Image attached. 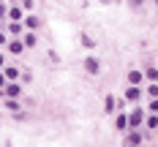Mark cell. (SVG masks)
Instances as JSON below:
<instances>
[{
    "instance_id": "obj_1",
    "label": "cell",
    "mask_w": 158,
    "mask_h": 147,
    "mask_svg": "<svg viewBox=\"0 0 158 147\" xmlns=\"http://www.w3.org/2000/svg\"><path fill=\"white\" fill-rule=\"evenodd\" d=\"M144 117H147L144 109H134V112L128 114V128H139V125L144 123Z\"/></svg>"
},
{
    "instance_id": "obj_2",
    "label": "cell",
    "mask_w": 158,
    "mask_h": 147,
    "mask_svg": "<svg viewBox=\"0 0 158 147\" xmlns=\"http://www.w3.org/2000/svg\"><path fill=\"white\" fill-rule=\"evenodd\" d=\"M3 96H6V98H19V96H22V87H19L16 82H6V87H3Z\"/></svg>"
},
{
    "instance_id": "obj_3",
    "label": "cell",
    "mask_w": 158,
    "mask_h": 147,
    "mask_svg": "<svg viewBox=\"0 0 158 147\" xmlns=\"http://www.w3.org/2000/svg\"><path fill=\"white\" fill-rule=\"evenodd\" d=\"M142 142H144V136H142V131H139V128L128 131V136H126V145H128V147H134V145H142Z\"/></svg>"
},
{
    "instance_id": "obj_4",
    "label": "cell",
    "mask_w": 158,
    "mask_h": 147,
    "mask_svg": "<svg viewBox=\"0 0 158 147\" xmlns=\"http://www.w3.org/2000/svg\"><path fill=\"white\" fill-rule=\"evenodd\" d=\"M6 49H8L11 55H22V52H25V41H19V38H11V41L6 44Z\"/></svg>"
},
{
    "instance_id": "obj_5",
    "label": "cell",
    "mask_w": 158,
    "mask_h": 147,
    "mask_svg": "<svg viewBox=\"0 0 158 147\" xmlns=\"http://www.w3.org/2000/svg\"><path fill=\"white\" fill-rule=\"evenodd\" d=\"M142 87H139V84H131V87H128L126 90V101H139V98H142Z\"/></svg>"
},
{
    "instance_id": "obj_6",
    "label": "cell",
    "mask_w": 158,
    "mask_h": 147,
    "mask_svg": "<svg viewBox=\"0 0 158 147\" xmlns=\"http://www.w3.org/2000/svg\"><path fill=\"white\" fill-rule=\"evenodd\" d=\"M85 71L95 76V74H101V63H98L95 57H87V60H85Z\"/></svg>"
},
{
    "instance_id": "obj_7",
    "label": "cell",
    "mask_w": 158,
    "mask_h": 147,
    "mask_svg": "<svg viewBox=\"0 0 158 147\" xmlns=\"http://www.w3.org/2000/svg\"><path fill=\"white\" fill-rule=\"evenodd\" d=\"M3 74H6V79H8V82H16V79H19V68H14V65L3 68Z\"/></svg>"
},
{
    "instance_id": "obj_8",
    "label": "cell",
    "mask_w": 158,
    "mask_h": 147,
    "mask_svg": "<svg viewBox=\"0 0 158 147\" xmlns=\"http://www.w3.org/2000/svg\"><path fill=\"white\" fill-rule=\"evenodd\" d=\"M8 19H11V22H22V8H19V6H11V8H8Z\"/></svg>"
},
{
    "instance_id": "obj_9",
    "label": "cell",
    "mask_w": 158,
    "mask_h": 147,
    "mask_svg": "<svg viewBox=\"0 0 158 147\" xmlns=\"http://www.w3.org/2000/svg\"><path fill=\"white\" fill-rule=\"evenodd\" d=\"M114 125H117L120 131H128V114L120 112V114H117V120H114Z\"/></svg>"
},
{
    "instance_id": "obj_10",
    "label": "cell",
    "mask_w": 158,
    "mask_h": 147,
    "mask_svg": "<svg viewBox=\"0 0 158 147\" xmlns=\"http://www.w3.org/2000/svg\"><path fill=\"white\" fill-rule=\"evenodd\" d=\"M128 82H131V84H142L144 74H142V71H131V74H128Z\"/></svg>"
},
{
    "instance_id": "obj_11",
    "label": "cell",
    "mask_w": 158,
    "mask_h": 147,
    "mask_svg": "<svg viewBox=\"0 0 158 147\" xmlns=\"http://www.w3.org/2000/svg\"><path fill=\"white\" fill-rule=\"evenodd\" d=\"M144 123H147V131H156L158 128V114H147Z\"/></svg>"
},
{
    "instance_id": "obj_12",
    "label": "cell",
    "mask_w": 158,
    "mask_h": 147,
    "mask_svg": "<svg viewBox=\"0 0 158 147\" xmlns=\"http://www.w3.org/2000/svg\"><path fill=\"white\" fill-rule=\"evenodd\" d=\"M144 93H147V98H158V84H156V82H150V84L144 87Z\"/></svg>"
},
{
    "instance_id": "obj_13",
    "label": "cell",
    "mask_w": 158,
    "mask_h": 147,
    "mask_svg": "<svg viewBox=\"0 0 158 147\" xmlns=\"http://www.w3.org/2000/svg\"><path fill=\"white\" fill-rule=\"evenodd\" d=\"M22 30H25V25H22V22H11V25H8V33H11V35H19Z\"/></svg>"
},
{
    "instance_id": "obj_14",
    "label": "cell",
    "mask_w": 158,
    "mask_h": 147,
    "mask_svg": "<svg viewBox=\"0 0 158 147\" xmlns=\"http://www.w3.org/2000/svg\"><path fill=\"white\" fill-rule=\"evenodd\" d=\"M25 27H27V30H38V19H35V16H27V19H25Z\"/></svg>"
},
{
    "instance_id": "obj_15",
    "label": "cell",
    "mask_w": 158,
    "mask_h": 147,
    "mask_svg": "<svg viewBox=\"0 0 158 147\" xmlns=\"http://www.w3.org/2000/svg\"><path fill=\"white\" fill-rule=\"evenodd\" d=\"M144 79L147 82H158V68H147V71H144Z\"/></svg>"
},
{
    "instance_id": "obj_16",
    "label": "cell",
    "mask_w": 158,
    "mask_h": 147,
    "mask_svg": "<svg viewBox=\"0 0 158 147\" xmlns=\"http://www.w3.org/2000/svg\"><path fill=\"white\" fill-rule=\"evenodd\" d=\"M35 41H38V38H35V33H27V35H25V47H35Z\"/></svg>"
},
{
    "instance_id": "obj_17",
    "label": "cell",
    "mask_w": 158,
    "mask_h": 147,
    "mask_svg": "<svg viewBox=\"0 0 158 147\" xmlns=\"http://www.w3.org/2000/svg\"><path fill=\"white\" fill-rule=\"evenodd\" d=\"M104 109H106V112H114V98H112V96H106V101H104Z\"/></svg>"
},
{
    "instance_id": "obj_18",
    "label": "cell",
    "mask_w": 158,
    "mask_h": 147,
    "mask_svg": "<svg viewBox=\"0 0 158 147\" xmlns=\"http://www.w3.org/2000/svg\"><path fill=\"white\" fill-rule=\"evenodd\" d=\"M8 109H11V112H16V109H19V104H16V98H8Z\"/></svg>"
},
{
    "instance_id": "obj_19",
    "label": "cell",
    "mask_w": 158,
    "mask_h": 147,
    "mask_svg": "<svg viewBox=\"0 0 158 147\" xmlns=\"http://www.w3.org/2000/svg\"><path fill=\"white\" fill-rule=\"evenodd\" d=\"M6 82H8V79H6V74H0V96H3V87H6Z\"/></svg>"
},
{
    "instance_id": "obj_20",
    "label": "cell",
    "mask_w": 158,
    "mask_h": 147,
    "mask_svg": "<svg viewBox=\"0 0 158 147\" xmlns=\"http://www.w3.org/2000/svg\"><path fill=\"white\" fill-rule=\"evenodd\" d=\"M150 112H158V98H153V101H150Z\"/></svg>"
},
{
    "instance_id": "obj_21",
    "label": "cell",
    "mask_w": 158,
    "mask_h": 147,
    "mask_svg": "<svg viewBox=\"0 0 158 147\" xmlns=\"http://www.w3.org/2000/svg\"><path fill=\"white\" fill-rule=\"evenodd\" d=\"M22 8H27V11H30V8H33V0H22Z\"/></svg>"
},
{
    "instance_id": "obj_22",
    "label": "cell",
    "mask_w": 158,
    "mask_h": 147,
    "mask_svg": "<svg viewBox=\"0 0 158 147\" xmlns=\"http://www.w3.org/2000/svg\"><path fill=\"white\" fill-rule=\"evenodd\" d=\"M128 3H131L134 8H139V6H142V0H128Z\"/></svg>"
},
{
    "instance_id": "obj_23",
    "label": "cell",
    "mask_w": 158,
    "mask_h": 147,
    "mask_svg": "<svg viewBox=\"0 0 158 147\" xmlns=\"http://www.w3.org/2000/svg\"><path fill=\"white\" fill-rule=\"evenodd\" d=\"M6 14H8V8H6V6L0 3V16H6Z\"/></svg>"
},
{
    "instance_id": "obj_24",
    "label": "cell",
    "mask_w": 158,
    "mask_h": 147,
    "mask_svg": "<svg viewBox=\"0 0 158 147\" xmlns=\"http://www.w3.org/2000/svg\"><path fill=\"white\" fill-rule=\"evenodd\" d=\"M0 44H6V35H3V33H0Z\"/></svg>"
},
{
    "instance_id": "obj_25",
    "label": "cell",
    "mask_w": 158,
    "mask_h": 147,
    "mask_svg": "<svg viewBox=\"0 0 158 147\" xmlns=\"http://www.w3.org/2000/svg\"><path fill=\"white\" fill-rule=\"evenodd\" d=\"M0 68H3V55H0Z\"/></svg>"
},
{
    "instance_id": "obj_26",
    "label": "cell",
    "mask_w": 158,
    "mask_h": 147,
    "mask_svg": "<svg viewBox=\"0 0 158 147\" xmlns=\"http://www.w3.org/2000/svg\"><path fill=\"white\" fill-rule=\"evenodd\" d=\"M134 147H139V145H134Z\"/></svg>"
}]
</instances>
